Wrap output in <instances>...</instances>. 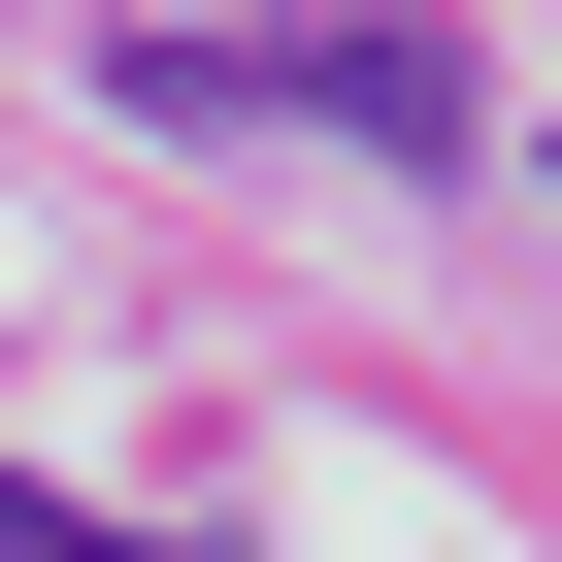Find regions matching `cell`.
<instances>
[{"mask_svg": "<svg viewBox=\"0 0 562 562\" xmlns=\"http://www.w3.org/2000/svg\"><path fill=\"white\" fill-rule=\"evenodd\" d=\"M133 100H166V133H364V166H463V133H496L430 34H133Z\"/></svg>", "mask_w": 562, "mask_h": 562, "instance_id": "cell-1", "label": "cell"}, {"mask_svg": "<svg viewBox=\"0 0 562 562\" xmlns=\"http://www.w3.org/2000/svg\"><path fill=\"white\" fill-rule=\"evenodd\" d=\"M0 562H199V529H67V496H0Z\"/></svg>", "mask_w": 562, "mask_h": 562, "instance_id": "cell-2", "label": "cell"}]
</instances>
